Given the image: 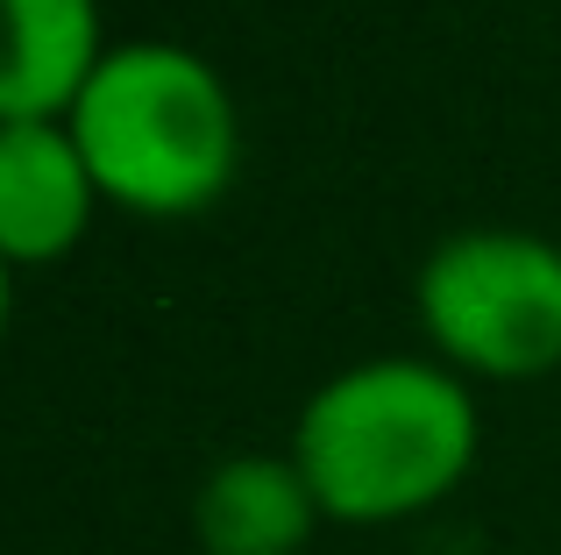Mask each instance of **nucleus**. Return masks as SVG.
I'll return each mask as SVG.
<instances>
[{
    "label": "nucleus",
    "mask_w": 561,
    "mask_h": 555,
    "mask_svg": "<svg viewBox=\"0 0 561 555\" xmlns=\"http://www.w3.org/2000/svg\"><path fill=\"white\" fill-rule=\"evenodd\" d=\"M483 449L469 377L440 356H363L320 377L291 420V449L320 520L398 528L462 491Z\"/></svg>",
    "instance_id": "f257e3e1"
},
{
    "label": "nucleus",
    "mask_w": 561,
    "mask_h": 555,
    "mask_svg": "<svg viewBox=\"0 0 561 555\" xmlns=\"http://www.w3.org/2000/svg\"><path fill=\"white\" fill-rule=\"evenodd\" d=\"M8 320H14V271L0 264V342H8Z\"/></svg>",
    "instance_id": "0eeeda50"
},
{
    "label": "nucleus",
    "mask_w": 561,
    "mask_h": 555,
    "mask_svg": "<svg viewBox=\"0 0 561 555\" xmlns=\"http://www.w3.org/2000/svg\"><path fill=\"white\" fill-rule=\"evenodd\" d=\"M107 207L79 157L65 114L50 122H0V264L43 271L85 242L93 214Z\"/></svg>",
    "instance_id": "20e7f679"
},
{
    "label": "nucleus",
    "mask_w": 561,
    "mask_h": 555,
    "mask_svg": "<svg viewBox=\"0 0 561 555\" xmlns=\"http://www.w3.org/2000/svg\"><path fill=\"white\" fill-rule=\"evenodd\" d=\"M420 335L469 385L561 371V242L534 228H455L412 278Z\"/></svg>",
    "instance_id": "7ed1b4c3"
},
{
    "label": "nucleus",
    "mask_w": 561,
    "mask_h": 555,
    "mask_svg": "<svg viewBox=\"0 0 561 555\" xmlns=\"http://www.w3.org/2000/svg\"><path fill=\"white\" fill-rule=\"evenodd\" d=\"M65 128L100 200L142 222H192L242 179V107L199 50L164 36L107 43Z\"/></svg>",
    "instance_id": "f03ea898"
},
{
    "label": "nucleus",
    "mask_w": 561,
    "mask_h": 555,
    "mask_svg": "<svg viewBox=\"0 0 561 555\" xmlns=\"http://www.w3.org/2000/svg\"><path fill=\"white\" fill-rule=\"evenodd\" d=\"M320 528L299 463L285 449L220 456L192 491V542L199 555H299Z\"/></svg>",
    "instance_id": "39448f33"
},
{
    "label": "nucleus",
    "mask_w": 561,
    "mask_h": 555,
    "mask_svg": "<svg viewBox=\"0 0 561 555\" xmlns=\"http://www.w3.org/2000/svg\"><path fill=\"white\" fill-rule=\"evenodd\" d=\"M100 57V0H0V122L71 114Z\"/></svg>",
    "instance_id": "423d86ee"
}]
</instances>
